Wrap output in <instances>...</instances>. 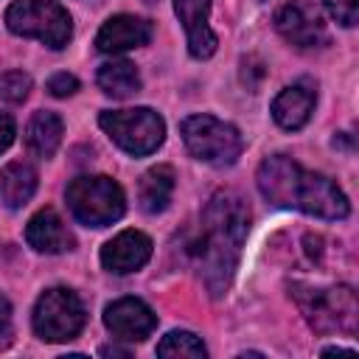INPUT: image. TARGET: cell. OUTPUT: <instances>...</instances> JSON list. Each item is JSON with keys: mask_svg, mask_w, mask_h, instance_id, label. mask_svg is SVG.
<instances>
[{"mask_svg": "<svg viewBox=\"0 0 359 359\" xmlns=\"http://www.w3.org/2000/svg\"><path fill=\"white\" fill-rule=\"evenodd\" d=\"M250 230V210L233 191H219L202 210V233L194 244L199 272L210 294H222L236 272L241 244Z\"/></svg>", "mask_w": 359, "mask_h": 359, "instance_id": "1", "label": "cell"}, {"mask_svg": "<svg viewBox=\"0 0 359 359\" xmlns=\"http://www.w3.org/2000/svg\"><path fill=\"white\" fill-rule=\"evenodd\" d=\"M258 191L278 208H294L320 219H345L351 213L348 196L325 174L306 171L286 154H272L258 168Z\"/></svg>", "mask_w": 359, "mask_h": 359, "instance_id": "2", "label": "cell"}, {"mask_svg": "<svg viewBox=\"0 0 359 359\" xmlns=\"http://www.w3.org/2000/svg\"><path fill=\"white\" fill-rule=\"evenodd\" d=\"M65 196L73 216L87 227H107L126 210L123 188L109 177H76Z\"/></svg>", "mask_w": 359, "mask_h": 359, "instance_id": "3", "label": "cell"}, {"mask_svg": "<svg viewBox=\"0 0 359 359\" xmlns=\"http://www.w3.org/2000/svg\"><path fill=\"white\" fill-rule=\"evenodd\" d=\"M292 294L297 300V306L303 309L306 320L317 328V331H348L353 334L356 328V294L351 286H331V289H320V286H303L294 283Z\"/></svg>", "mask_w": 359, "mask_h": 359, "instance_id": "4", "label": "cell"}, {"mask_svg": "<svg viewBox=\"0 0 359 359\" xmlns=\"http://www.w3.org/2000/svg\"><path fill=\"white\" fill-rule=\"evenodd\" d=\"M6 25L20 36L45 42L53 50L65 48L73 34L70 14L56 0H14L6 8Z\"/></svg>", "mask_w": 359, "mask_h": 359, "instance_id": "5", "label": "cell"}, {"mask_svg": "<svg viewBox=\"0 0 359 359\" xmlns=\"http://www.w3.org/2000/svg\"><path fill=\"white\" fill-rule=\"evenodd\" d=\"M101 129L112 137L115 146H121L126 154L143 157L151 154L163 137H165V123L163 118L149 109V107H137V109H104L98 115Z\"/></svg>", "mask_w": 359, "mask_h": 359, "instance_id": "6", "label": "cell"}, {"mask_svg": "<svg viewBox=\"0 0 359 359\" xmlns=\"http://www.w3.org/2000/svg\"><path fill=\"white\" fill-rule=\"evenodd\" d=\"M182 140L188 146V151L216 168L233 165L236 157L241 154V135L233 123H224L213 115H191L182 121L180 126Z\"/></svg>", "mask_w": 359, "mask_h": 359, "instance_id": "7", "label": "cell"}, {"mask_svg": "<svg viewBox=\"0 0 359 359\" xmlns=\"http://www.w3.org/2000/svg\"><path fill=\"white\" fill-rule=\"evenodd\" d=\"M84 306L76 292L70 289H48L36 306H34V331L45 342H67L76 339L79 331L84 328Z\"/></svg>", "mask_w": 359, "mask_h": 359, "instance_id": "8", "label": "cell"}, {"mask_svg": "<svg viewBox=\"0 0 359 359\" xmlns=\"http://www.w3.org/2000/svg\"><path fill=\"white\" fill-rule=\"evenodd\" d=\"M275 28L294 48H320L328 39L320 11L306 0H289L280 6L275 14Z\"/></svg>", "mask_w": 359, "mask_h": 359, "instance_id": "9", "label": "cell"}, {"mask_svg": "<svg viewBox=\"0 0 359 359\" xmlns=\"http://www.w3.org/2000/svg\"><path fill=\"white\" fill-rule=\"evenodd\" d=\"M104 325L112 331L115 339L140 342L154 331L157 314L137 297H121L104 309Z\"/></svg>", "mask_w": 359, "mask_h": 359, "instance_id": "10", "label": "cell"}, {"mask_svg": "<svg viewBox=\"0 0 359 359\" xmlns=\"http://www.w3.org/2000/svg\"><path fill=\"white\" fill-rule=\"evenodd\" d=\"M149 258H151V238L140 230H123L101 247V264L115 275L135 272Z\"/></svg>", "mask_w": 359, "mask_h": 359, "instance_id": "11", "label": "cell"}, {"mask_svg": "<svg viewBox=\"0 0 359 359\" xmlns=\"http://www.w3.org/2000/svg\"><path fill=\"white\" fill-rule=\"evenodd\" d=\"M151 39V22L135 14H115L109 17L98 36H95V48L101 53H123L132 48H140Z\"/></svg>", "mask_w": 359, "mask_h": 359, "instance_id": "12", "label": "cell"}, {"mask_svg": "<svg viewBox=\"0 0 359 359\" xmlns=\"http://www.w3.org/2000/svg\"><path fill=\"white\" fill-rule=\"evenodd\" d=\"M174 11L188 34V50L194 59H208L216 50V34L208 25L210 0H174Z\"/></svg>", "mask_w": 359, "mask_h": 359, "instance_id": "13", "label": "cell"}, {"mask_svg": "<svg viewBox=\"0 0 359 359\" xmlns=\"http://www.w3.org/2000/svg\"><path fill=\"white\" fill-rule=\"evenodd\" d=\"M25 241L36 250V252H65L73 250V236L65 227V222L59 219V213L53 208H45L39 213L31 216L28 227H25Z\"/></svg>", "mask_w": 359, "mask_h": 359, "instance_id": "14", "label": "cell"}, {"mask_svg": "<svg viewBox=\"0 0 359 359\" xmlns=\"http://www.w3.org/2000/svg\"><path fill=\"white\" fill-rule=\"evenodd\" d=\"M314 90L306 84H292L286 87L275 101H272V118L278 121V126L283 129H300L306 126V121L314 112Z\"/></svg>", "mask_w": 359, "mask_h": 359, "instance_id": "15", "label": "cell"}, {"mask_svg": "<svg viewBox=\"0 0 359 359\" xmlns=\"http://www.w3.org/2000/svg\"><path fill=\"white\" fill-rule=\"evenodd\" d=\"M174 185H177V177H174V168L171 165H154L149 168L143 177H140V185H137V199H140V208L146 213H163L174 196Z\"/></svg>", "mask_w": 359, "mask_h": 359, "instance_id": "16", "label": "cell"}, {"mask_svg": "<svg viewBox=\"0 0 359 359\" xmlns=\"http://www.w3.org/2000/svg\"><path fill=\"white\" fill-rule=\"evenodd\" d=\"M36 191V171L28 163H8L0 171V199L6 208H22Z\"/></svg>", "mask_w": 359, "mask_h": 359, "instance_id": "17", "label": "cell"}, {"mask_svg": "<svg viewBox=\"0 0 359 359\" xmlns=\"http://www.w3.org/2000/svg\"><path fill=\"white\" fill-rule=\"evenodd\" d=\"M25 143L36 157H50L62 143V118L56 112H36L25 126Z\"/></svg>", "mask_w": 359, "mask_h": 359, "instance_id": "18", "label": "cell"}, {"mask_svg": "<svg viewBox=\"0 0 359 359\" xmlns=\"http://www.w3.org/2000/svg\"><path fill=\"white\" fill-rule=\"evenodd\" d=\"M98 87L112 95V98H129L140 90V76L135 70L132 62H123V59H112V62H104L98 67V76H95Z\"/></svg>", "mask_w": 359, "mask_h": 359, "instance_id": "19", "label": "cell"}, {"mask_svg": "<svg viewBox=\"0 0 359 359\" xmlns=\"http://www.w3.org/2000/svg\"><path fill=\"white\" fill-rule=\"evenodd\" d=\"M208 351L202 345V339L191 331H168L160 345H157V356H174V359H202Z\"/></svg>", "mask_w": 359, "mask_h": 359, "instance_id": "20", "label": "cell"}, {"mask_svg": "<svg viewBox=\"0 0 359 359\" xmlns=\"http://www.w3.org/2000/svg\"><path fill=\"white\" fill-rule=\"evenodd\" d=\"M28 90H31L28 73H22V70H8V73H3V79H0V98H6V101H11V104H20V101H25Z\"/></svg>", "mask_w": 359, "mask_h": 359, "instance_id": "21", "label": "cell"}, {"mask_svg": "<svg viewBox=\"0 0 359 359\" xmlns=\"http://www.w3.org/2000/svg\"><path fill=\"white\" fill-rule=\"evenodd\" d=\"M331 17L342 25H356V17H359V0H325Z\"/></svg>", "mask_w": 359, "mask_h": 359, "instance_id": "22", "label": "cell"}, {"mask_svg": "<svg viewBox=\"0 0 359 359\" xmlns=\"http://www.w3.org/2000/svg\"><path fill=\"white\" fill-rule=\"evenodd\" d=\"M79 90V79L73 73H53L48 79V93L56 95V98H67Z\"/></svg>", "mask_w": 359, "mask_h": 359, "instance_id": "23", "label": "cell"}, {"mask_svg": "<svg viewBox=\"0 0 359 359\" xmlns=\"http://www.w3.org/2000/svg\"><path fill=\"white\" fill-rule=\"evenodd\" d=\"M11 303L0 294V345H6L11 339Z\"/></svg>", "mask_w": 359, "mask_h": 359, "instance_id": "24", "label": "cell"}, {"mask_svg": "<svg viewBox=\"0 0 359 359\" xmlns=\"http://www.w3.org/2000/svg\"><path fill=\"white\" fill-rule=\"evenodd\" d=\"M14 140V121L0 112V151H6Z\"/></svg>", "mask_w": 359, "mask_h": 359, "instance_id": "25", "label": "cell"}, {"mask_svg": "<svg viewBox=\"0 0 359 359\" xmlns=\"http://www.w3.org/2000/svg\"><path fill=\"white\" fill-rule=\"evenodd\" d=\"M98 353H101V356H129V351H121V348H115V345H104Z\"/></svg>", "mask_w": 359, "mask_h": 359, "instance_id": "26", "label": "cell"}, {"mask_svg": "<svg viewBox=\"0 0 359 359\" xmlns=\"http://www.w3.org/2000/svg\"><path fill=\"white\" fill-rule=\"evenodd\" d=\"M334 353H353V348H339L337 345V348H325L323 351V356H334Z\"/></svg>", "mask_w": 359, "mask_h": 359, "instance_id": "27", "label": "cell"}, {"mask_svg": "<svg viewBox=\"0 0 359 359\" xmlns=\"http://www.w3.org/2000/svg\"><path fill=\"white\" fill-rule=\"evenodd\" d=\"M143 3H157V0H143Z\"/></svg>", "mask_w": 359, "mask_h": 359, "instance_id": "28", "label": "cell"}]
</instances>
